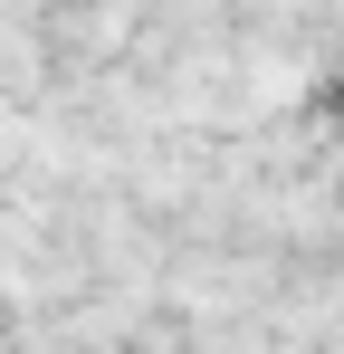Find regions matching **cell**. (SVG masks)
<instances>
[{
  "instance_id": "cell-1",
  "label": "cell",
  "mask_w": 344,
  "mask_h": 354,
  "mask_svg": "<svg viewBox=\"0 0 344 354\" xmlns=\"http://www.w3.org/2000/svg\"><path fill=\"white\" fill-rule=\"evenodd\" d=\"M325 115H335V124H344V86H325Z\"/></svg>"
}]
</instances>
